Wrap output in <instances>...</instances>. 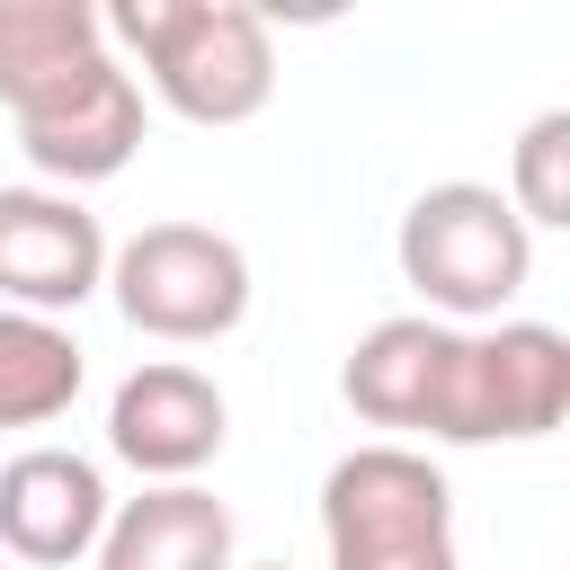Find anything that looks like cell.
<instances>
[{
    "mask_svg": "<svg viewBox=\"0 0 570 570\" xmlns=\"http://www.w3.org/2000/svg\"><path fill=\"white\" fill-rule=\"evenodd\" d=\"M98 27L107 53H134L151 98L187 125H249L276 98V45L249 0H116Z\"/></svg>",
    "mask_w": 570,
    "mask_h": 570,
    "instance_id": "obj_1",
    "label": "cell"
},
{
    "mask_svg": "<svg viewBox=\"0 0 570 570\" xmlns=\"http://www.w3.org/2000/svg\"><path fill=\"white\" fill-rule=\"evenodd\" d=\"M392 258L401 276L419 285L428 321L463 330V321H508V303L525 294L534 276V232L508 214L499 187L481 178H436L410 196L401 232H392Z\"/></svg>",
    "mask_w": 570,
    "mask_h": 570,
    "instance_id": "obj_2",
    "label": "cell"
},
{
    "mask_svg": "<svg viewBox=\"0 0 570 570\" xmlns=\"http://www.w3.org/2000/svg\"><path fill=\"white\" fill-rule=\"evenodd\" d=\"M330 570H454V490L419 445H356L321 481Z\"/></svg>",
    "mask_w": 570,
    "mask_h": 570,
    "instance_id": "obj_3",
    "label": "cell"
},
{
    "mask_svg": "<svg viewBox=\"0 0 570 570\" xmlns=\"http://www.w3.org/2000/svg\"><path fill=\"white\" fill-rule=\"evenodd\" d=\"M107 294L142 338L205 347L249 321V258L214 223H142L107 249Z\"/></svg>",
    "mask_w": 570,
    "mask_h": 570,
    "instance_id": "obj_4",
    "label": "cell"
},
{
    "mask_svg": "<svg viewBox=\"0 0 570 570\" xmlns=\"http://www.w3.org/2000/svg\"><path fill=\"white\" fill-rule=\"evenodd\" d=\"M570 419V338L552 321H490L454 338L436 445H525Z\"/></svg>",
    "mask_w": 570,
    "mask_h": 570,
    "instance_id": "obj_5",
    "label": "cell"
},
{
    "mask_svg": "<svg viewBox=\"0 0 570 570\" xmlns=\"http://www.w3.org/2000/svg\"><path fill=\"white\" fill-rule=\"evenodd\" d=\"M18 151H27V169L53 178L62 196L116 178V169L142 151V80H134L116 53H98L89 71H71L53 98H36V107L18 116Z\"/></svg>",
    "mask_w": 570,
    "mask_h": 570,
    "instance_id": "obj_6",
    "label": "cell"
},
{
    "mask_svg": "<svg viewBox=\"0 0 570 570\" xmlns=\"http://www.w3.org/2000/svg\"><path fill=\"white\" fill-rule=\"evenodd\" d=\"M107 285V232L62 187H0V303L9 312H80Z\"/></svg>",
    "mask_w": 570,
    "mask_h": 570,
    "instance_id": "obj_7",
    "label": "cell"
},
{
    "mask_svg": "<svg viewBox=\"0 0 570 570\" xmlns=\"http://www.w3.org/2000/svg\"><path fill=\"white\" fill-rule=\"evenodd\" d=\"M232 436V410L214 392V374L160 356V365H134L107 401V454L134 463L142 481H196Z\"/></svg>",
    "mask_w": 570,
    "mask_h": 570,
    "instance_id": "obj_8",
    "label": "cell"
},
{
    "mask_svg": "<svg viewBox=\"0 0 570 570\" xmlns=\"http://www.w3.org/2000/svg\"><path fill=\"white\" fill-rule=\"evenodd\" d=\"M107 472L71 445H27L0 463V561L18 570H71L107 534Z\"/></svg>",
    "mask_w": 570,
    "mask_h": 570,
    "instance_id": "obj_9",
    "label": "cell"
},
{
    "mask_svg": "<svg viewBox=\"0 0 570 570\" xmlns=\"http://www.w3.org/2000/svg\"><path fill=\"white\" fill-rule=\"evenodd\" d=\"M454 338H463V330H445V321H428V312H392V321H374V330L347 347V365H338L347 410H356L365 428L436 436L445 374H454ZM401 436H392V445H401Z\"/></svg>",
    "mask_w": 570,
    "mask_h": 570,
    "instance_id": "obj_10",
    "label": "cell"
},
{
    "mask_svg": "<svg viewBox=\"0 0 570 570\" xmlns=\"http://www.w3.org/2000/svg\"><path fill=\"white\" fill-rule=\"evenodd\" d=\"M98 570H232V508L205 481H142L107 508Z\"/></svg>",
    "mask_w": 570,
    "mask_h": 570,
    "instance_id": "obj_11",
    "label": "cell"
},
{
    "mask_svg": "<svg viewBox=\"0 0 570 570\" xmlns=\"http://www.w3.org/2000/svg\"><path fill=\"white\" fill-rule=\"evenodd\" d=\"M98 53H107V27L89 0H0V107L9 116L53 98Z\"/></svg>",
    "mask_w": 570,
    "mask_h": 570,
    "instance_id": "obj_12",
    "label": "cell"
},
{
    "mask_svg": "<svg viewBox=\"0 0 570 570\" xmlns=\"http://www.w3.org/2000/svg\"><path fill=\"white\" fill-rule=\"evenodd\" d=\"M80 338L45 312H9L0 303V428H53L80 401Z\"/></svg>",
    "mask_w": 570,
    "mask_h": 570,
    "instance_id": "obj_13",
    "label": "cell"
},
{
    "mask_svg": "<svg viewBox=\"0 0 570 570\" xmlns=\"http://www.w3.org/2000/svg\"><path fill=\"white\" fill-rule=\"evenodd\" d=\"M508 214L525 232H561L570 223V107H543L525 134H517V160H508Z\"/></svg>",
    "mask_w": 570,
    "mask_h": 570,
    "instance_id": "obj_14",
    "label": "cell"
},
{
    "mask_svg": "<svg viewBox=\"0 0 570 570\" xmlns=\"http://www.w3.org/2000/svg\"><path fill=\"white\" fill-rule=\"evenodd\" d=\"M249 570H285V561H249Z\"/></svg>",
    "mask_w": 570,
    "mask_h": 570,
    "instance_id": "obj_15",
    "label": "cell"
},
{
    "mask_svg": "<svg viewBox=\"0 0 570 570\" xmlns=\"http://www.w3.org/2000/svg\"><path fill=\"white\" fill-rule=\"evenodd\" d=\"M0 570H18V561H0Z\"/></svg>",
    "mask_w": 570,
    "mask_h": 570,
    "instance_id": "obj_16",
    "label": "cell"
}]
</instances>
